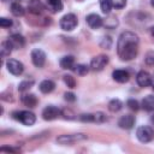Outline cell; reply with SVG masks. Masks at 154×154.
I'll return each instance as SVG.
<instances>
[{
  "label": "cell",
  "instance_id": "1",
  "mask_svg": "<svg viewBox=\"0 0 154 154\" xmlns=\"http://www.w3.org/2000/svg\"><path fill=\"white\" fill-rule=\"evenodd\" d=\"M138 36L132 31H124L120 34L117 42V53L124 61L132 60L138 53Z\"/></svg>",
  "mask_w": 154,
  "mask_h": 154
},
{
  "label": "cell",
  "instance_id": "2",
  "mask_svg": "<svg viewBox=\"0 0 154 154\" xmlns=\"http://www.w3.org/2000/svg\"><path fill=\"white\" fill-rule=\"evenodd\" d=\"M13 118L17 119L18 122L23 123L26 126H31L34 125V123L36 122V117L32 112L30 111H19V112H14L13 113Z\"/></svg>",
  "mask_w": 154,
  "mask_h": 154
},
{
  "label": "cell",
  "instance_id": "3",
  "mask_svg": "<svg viewBox=\"0 0 154 154\" xmlns=\"http://www.w3.org/2000/svg\"><path fill=\"white\" fill-rule=\"evenodd\" d=\"M136 136L138 138L140 142L142 143H147V142H150L153 138H154V129L148 126V125H143V126H140L136 131Z\"/></svg>",
  "mask_w": 154,
  "mask_h": 154
},
{
  "label": "cell",
  "instance_id": "4",
  "mask_svg": "<svg viewBox=\"0 0 154 154\" xmlns=\"http://www.w3.org/2000/svg\"><path fill=\"white\" fill-rule=\"evenodd\" d=\"M77 17L73 13H67L60 19V28L65 31H72L77 26Z\"/></svg>",
  "mask_w": 154,
  "mask_h": 154
},
{
  "label": "cell",
  "instance_id": "5",
  "mask_svg": "<svg viewBox=\"0 0 154 154\" xmlns=\"http://www.w3.org/2000/svg\"><path fill=\"white\" fill-rule=\"evenodd\" d=\"M107 63H108V57L107 55H105V54L96 55L90 61V69L93 71H101L107 65Z\"/></svg>",
  "mask_w": 154,
  "mask_h": 154
},
{
  "label": "cell",
  "instance_id": "6",
  "mask_svg": "<svg viewBox=\"0 0 154 154\" xmlns=\"http://www.w3.org/2000/svg\"><path fill=\"white\" fill-rule=\"evenodd\" d=\"M6 67H7L8 72L14 76H19L24 71V65L17 59H8L6 61Z\"/></svg>",
  "mask_w": 154,
  "mask_h": 154
},
{
  "label": "cell",
  "instance_id": "7",
  "mask_svg": "<svg viewBox=\"0 0 154 154\" xmlns=\"http://www.w3.org/2000/svg\"><path fill=\"white\" fill-rule=\"evenodd\" d=\"M31 61L36 67H42L46 63V53L40 48L32 49L31 51Z\"/></svg>",
  "mask_w": 154,
  "mask_h": 154
},
{
  "label": "cell",
  "instance_id": "8",
  "mask_svg": "<svg viewBox=\"0 0 154 154\" xmlns=\"http://www.w3.org/2000/svg\"><path fill=\"white\" fill-rule=\"evenodd\" d=\"M59 116H61V111L58 107L52 105L45 107L42 111V118L45 120H53V119H57Z\"/></svg>",
  "mask_w": 154,
  "mask_h": 154
},
{
  "label": "cell",
  "instance_id": "9",
  "mask_svg": "<svg viewBox=\"0 0 154 154\" xmlns=\"http://www.w3.org/2000/svg\"><path fill=\"white\" fill-rule=\"evenodd\" d=\"M136 81H137V84L142 88H146V87H149V85L153 84L152 76L147 71H140L136 76Z\"/></svg>",
  "mask_w": 154,
  "mask_h": 154
},
{
  "label": "cell",
  "instance_id": "10",
  "mask_svg": "<svg viewBox=\"0 0 154 154\" xmlns=\"http://www.w3.org/2000/svg\"><path fill=\"white\" fill-rule=\"evenodd\" d=\"M84 138H87L85 135H83V134H75V135H61V136H59L57 138V141L59 143H61V144H71V143L78 141V140H84Z\"/></svg>",
  "mask_w": 154,
  "mask_h": 154
},
{
  "label": "cell",
  "instance_id": "11",
  "mask_svg": "<svg viewBox=\"0 0 154 154\" xmlns=\"http://www.w3.org/2000/svg\"><path fill=\"white\" fill-rule=\"evenodd\" d=\"M118 125L122 128V129H125V130H130L134 128L135 125V117L132 114H125L123 117H120V119L118 120Z\"/></svg>",
  "mask_w": 154,
  "mask_h": 154
},
{
  "label": "cell",
  "instance_id": "12",
  "mask_svg": "<svg viewBox=\"0 0 154 154\" xmlns=\"http://www.w3.org/2000/svg\"><path fill=\"white\" fill-rule=\"evenodd\" d=\"M85 20H87L88 25H89L91 29H99V28L102 26V24H103L102 18H101L99 14H96V13H90V14H88L87 18H85Z\"/></svg>",
  "mask_w": 154,
  "mask_h": 154
},
{
  "label": "cell",
  "instance_id": "13",
  "mask_svg": "<svg viewBox=\"0 0 154 154\" xmlns=\"http://www.w3.org/2000/svg\"><path fill=\"white\" fill-rule=\"evenodd\" d=\"M28 10L32 14H41L43 12V10H45V6L40 0H29Z\"/></svg>",
  "mask_w": 154,
  "mask_h": 154
},
{
  "label": "cell",
  "instance_id": "14",
  "mask_svg": "<svg viewBox=\"0 0 154 154\" xmlns=\"http://www.w3.org/2000/svg\"><path fill=\"white\" fill-rule=\"evenodd\" d=\"M112 77L116 82L118 83H125L129 81L130 76H129V72L125 71V70H114L112 72Z\"/></svg>",
  "mask_w": 154,
  "mask_h": 154
},
{
  "label": "cell",
  "instance_id": "15",
  "mask_svg": "<svg viewBox=\"0 0 154 154\" xmlns=\"http://www.w3.org/2000/svg\"><path fill=\"white\" fill-rule=\"evenodd\" d=\"M54 88H55V83H54L53 81H51V79H45V81H42V82L40 83V85H38L40 91L43 93V94H48V93L53 91Z\"/></svg>",
  "mask_w": 154,
  "mask_h": 154
},
{
  "label": "cell",
  "instance_id": "16",
  "mask_svg": "<svg viewBox=\"0 0 154 154\" xmlns=\"http://www.w3.org/2000/svg\"><path fill=\"white\" fill-rule=\"evenodd\" d=\"M60 67L64 70H72L75 67V59L72 55H65L60 59Z\"/></svg>",
  "mask_w": 154,
  "mask_h": 154
},
{
  "label": "cell",
  "instance_id": "17",
  "mask_svg": "<svg viewBox=\"0 0 154 154\" xmlns=\"http://www.w3.org/2000/svg\"><path fill=\"white\" fill-rule=\"evenodd\" d=\"M8 41L12 43L13 48H22V47L24 46V43H25L24 37H23L22 35H19V34H13V35H11V36L8 37Z\"/></svg>",
  "mask_w": 154,
  "mask_h": 154
},
{
  "label": "cell",
  "instance_id": "18",
  "mask_svg": "<svg viewBox=\"0 0 154 154\" xmlns=\"http://www.w3.org/2000/svg\"><path fill=\"white\" fill-rule=\"evenodd\" d=\"M22 102H23L24 106H26L29 108H32V107L36 106L37 99H36V96L34 94H24L22 96Z\"/></svg>",
  "mask_w": 154,
  "mask_h": 154
},
{
  "label": "cell",
  "instance_id": "19",
  "mask_svg": "<svg viewBox=\"0 0 154 154\" xmlns=\"http://www.w3.org/2000/svg\"><path fill=\"white\" fill-rule=\"evenodd\" d=\"M142 108L148 112L154 111V95H147L142 100Z\"/></svg>",
  "mask_w": 154,
  "mask_h": 154
},
{
  "label": "cell",
  "instance_id": "20",
  "mask_svg": "<svg viewBox=\"0 0 154 154\" xmlns=\"http://www.w3.org/2000/svg\"><path fill=\"white\" fill-rule=\"evenodd\" d=\"M47 6L52 12H60L63 10V1L61 0H47Z\"/></svg>",
  "mask_w": 154,
  "mask_h": 154
},
{
  "label": "cell",
  "instance_id": "21",
  "mask_svg": "<svg viewBox=\"0 0 154 154\" xmlns=\"http://www.w3.org/2000/svg\"><path fill=\"white\" fill-rule=\"evenodd\" d=\"M11 12H12V14L16 16V17H22V16L24 14L25 10H24V7L19 4V1H16V2H12V4H11Z\"/></svg>",
  "mask_w": 154,
  "mask_h": 154
},
{
  "label": "cell",
  "instance_id": "22",
  "mask_svg": "<svg viewBox=\"0 0 154 154\" xmlns=\"http://www.w3.org/2000/svg\"><path fill=\"white\" fill-rule=\"evenodd\" d=\"M12 48H13V46H12V43H11L8 40L4 41V42L1 43V47H0L1 57H7V55H10L11 52H12Z\"/></svg>",
  "mask_w": 154,
  "mask_h": 154
},
{
  "label": "cell",
  "instance_id": "23",
  "mask_svg": "<svg viewBox=\"0 0 154 154\" xmlns=\"http://www.w3.org/2000/svg\"><path fill=\"white\" fill-rule=\"evenodd\" d=\"M122 107H123V102L119 99H112L108 102V109L111 112H118L122 109Z\"/></svg>",
  "mask_w": 154,
  "mask_h": 154
},
{
  "label": "cell",
  "instance_id": "24",
  "mask_svg": "<svg viewBox=\"0 0 154 154\" xmlns=\"http://www.w3.org/2000/svg\"><path fill=\"white\" fill-rule=\"evenodd\" d=\"M89 67L90 66H87V65H84V64H78V65H76L75 66V72L78 75V76H85L88 72H89Z\"/></svg>",
  "mask_w": 154,
  "mask_h": 154
},
{
  "label": "cell",
  "instance_id": "25",
  "mask_svg": "<svg viewBox=\"0 0 154 154\" xmlns=\"http://www.w3.org/2000/svg\"><path fill=\"white\" fill-rule=\"evenodd\" d=\"M99 1H100V8H101V11L105 14H108L111 12V8H112L111 0H99Z\"/></svg>",
  "mask_w": 154,
  "mask_h": 154
},
{
  "label": "cell",
  "instance_id": "26",
  "mask_svg": "<svg viewBox=\"0 0 154 154\" xmlns=\"http://www.w3.org/2000/svg\"><path fill=\"white\" fill-rule=\"evenodd\" d=\"M64 82H65V84L69 87V88H75L76 87V79H75V77H72L71 75H65L64 76Z\"/></svg>",
  "mask_w": 154,
  "mask_h": 154
},
{
  "label": "cell",
  "instance_id": "27",
  "mask_svg": "<svg viewBox=\"0 0 154 154\" xmlns=\"http://www.w3.org/2000/svg\"><path fill=\"white\" fill-rule=\"evenodd\" d=\"M126 106H128L131 111H138V108H140V103H138V101L135 100V99H129V100L126 101Z\"/></svg>",
  "mask_w": 154,
  "mask_h": 154
},
{
  "label": "cell",
  "instance_id": "28",
  "mask_svg": "<svg viewBox=\"0 0 154 154\" xmlns=\"http://www.w3.org/2000/svg\"><path fill=\"white\" fill-rule=\"evenodd\" d=\"M32 84H34V81H28V79H26V81H23L22 83H19L18 89H19L20 91H25V90L30 89Z\"/></svg>",
  "mask_w": 154,
  "mask_h": 154
},
{
  "label": "cell",
  "instance_id": "29",
  "mask_svg": "<svg viewBox=\"0 0 154 154\" xmlns=\"http://www.w3.org/2000/svg\"><path fill=\"white\" fill-rule=\"evenodd\" d=\"M106 120H107V117L105 116V113H102V112L94 113V122L95 123H103Z\"/></svg>",
  "mask_w": 154,
  "mask_h": 154
},
{
  "label": "cell",
  "instance_id": "30",
  "mask_svg": "<svg viewBox=\"0 0 154 154\" xmlns=\"http://www.w3.org/2000/svg\"><path fill=\"white\" fill-rule=\"evenodd\" d=\"M111 4H112V7H114L117 10H120V8L125 7L126 0H111Z\"/></svg>",
  "mask_w": 154,
  "mask_h": 154
},
{
  "label": "cell",
  "instance_id": "31",
  "mask_svg": "<svg viewBox=\"0 0 154 154\" xmlns=\"http://www.w3.org/2000/svg\"><path fill=\"white\" fill-rule=\"evenodd\" d=\"M79 120H82V122H94V114L83 113V114L79 116Z\"/></svg>",
  "mask_w": 154,
  "mask_h": 154
},
{
  "label": "cell",
  "instance_id": "32",
  "mask_svg": "<svg viewBox=\"0 0 154 154\" xmlns=\"http://www.w3.org/2000/svg\"><path fill=\"white\" fill-rule=\"evenodd\" d=\"M61 116H64L65 119H73V118H75L73 112H72L71 109H69V108L63 109V111H61Z\"/></svg>",
  "mask_w": 154,
  "mask_h": 154
},
{
  "label": "cell",
  "instance_id": "33",
  "mask_svg": "<svg viewBox=\"0 0 154 154\" xmlns=\"http://www.w3.org/2000/svg\"><path fill=\"white\" fill-rule=\"evenodd\" d=\"M11 25H12V20L11 19L5 18V17L0 18V26H2V28H10Z\"/></svg>",
  "mask_w": 154,
  "mask_h": 154
},
{
  "label": "cell",
  "instance_id": "34",
  "mask_svg": "<svg viewBox=\"0 0 154 154\" xmlns=\"http://www.w3.org/2000/svg\"><path fill=\"white\" fill-rule=\"evenodd\" d=\"M64 99L69 102H75L76 101V95L73 93H65L64 94Z\"/></svg>",
  "mask_w": 154,
  "mask_h": 154
},
{
  "label": "cell",
  "instance_id": "35",
  "mask_svg": "<svg viewBox=\"0 0 154 154\" xmlns=\"http://www.w3.org/2000/svg\"><path fill=\"white\" fill-rule=\"evenodd\" d=\"M146 63L148 65H154V52H149L146 57Z\"/></svg>",
  "mask_w": 154,
  "mask_h": 154
},
{
  "label": "cell",
  "instance_id": "36",
  "mask_svg": "<svg viewBox=\"0 0 154 154\" xmlns=\"http://www.w3.org/2000/svg\"><path fill=\"white\" fill-rule=\"evenodd\" d=\"M150 35H152V36L154 37V25H153V26L150 28Z\"/></svg>",
  "mask_w": 154,
  "mask_h": 154
},
{
  "label": "cell",
  "instance_id": "37",
  "mask_svg": "<svg viewBox=\"0 0 154 154\" xmlns=\"http://www.w3.org/2000/svg\"><path fill=\"white\" fill-rule=\"evenodd\" d=\"M150 5L154 7V0H150Z\"/></svg>",
  "mask_w": 154,
  "mask_h": 154
},
{
  "label": "cell",
  "instance_id": "38",
  "mask_svg": "<svg viewBox=\"0 0 154 154\" xmlns=\"http://www.w3.org/2000/svg\"><path fill=\"white\" fill-rule=\"evenodd\" d=\"M2 1H4V2H5V1H7V0H2Z\"/></svg>",
  "mask_w": 154,
  "mask_h": 154
},
{
  "label": "cell",
  "instance_id": "39",
  "mask_svg": "<svg viewBox=\"0 0 154 154\" xmlns=\"http://www.w3.org/2000/svg\"><path fill=\"white\" fill-rule=\"evenodd\" d=\"M153 89H154V84H153Z\"/></svg>",
  "mask_w": 154,
  "mask_h": 154
},
{
  "label": "cell",
  "instance_id": "40",
  "mask_svg": "<svg viewBox=\"0 0 154 154\" xmlns=\"http://www.w3.org/2000/svg\"><path fill=\"white\" fill-rule=\"evenodd\" d=\"M17 1H22V0H17Z\"/></svg>",
  "mask_w": 154,
  "mask_h": 154
}]
</instances>
